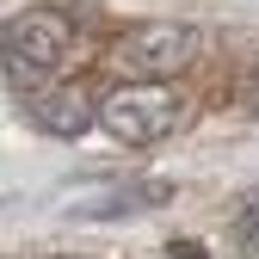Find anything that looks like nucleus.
Returning a JSON list of instances; mask_svg holds the SVG:
<instances>
[{
	"label": "nucleus",
	"mask_w": 259,
	"mask_h": 259,
	"mask_svg": "<svg viewBox=\"0 0 259 259\" xmlns=\"http://www.w3.org/2000/svg\"><path fill=\"white\" fill-rule=\"evenodd\" d=\"M167 198H173V185L148 179V185H117V191H99V198H80V204H68V216H74V222H111V216L160 210Z\"/></svg>",
	"instance_id": "5"
},
{
	"label": "nucleus",
	"mask_w": 259,
	"mask_h": 259,
	"mask_svg": "<svg viewBox=\"0 0 259 259\" xmlns=\"http://www.w3.org/2000/svg\"><path fill=\"white\" fill-rule=\"evenodd\" d=\"M68 50H74V25L62 19V13L31 7V13H13V19H7V62H13V74H19L25 93H31L37 74L62 68Z\"/></svg>",
	"instance_id": "2"
},
{
	"label": "nucleus",
	"mask_w": 259,
	"mask_h": 259,
	"mask_svg": "<svg viewBox=\"0 0 259 259\" xmlns=\"http://www.w3.org/2000/svg\"><path fill=\"white\" fill-rule=\"evenodd\" d=\"M235 241L247 247V253H259V191L241 204V216H235Z\"/></svg>",
	"instance_id": "6"
},
{
	"label": "nucleus",
	"mask_w": 259,
	"mask_h": 259,
	"mask_svg": "<svg viewBox=\"0 0 259 259\" xmlns=\"http://www.w3.org/2000/svg\"><path fill=\"white\" fill-rule=\"evenodd\" d=\"M167 253H173V259H210V253H204V247H198V241H173V247H167Z\"/></svg>",
	"instance_id": "7"
},
{
	"label": "nucleus",
	"mask_w": 259,
	"mask_h": 259,
	"mask_svg": "<svg viewBox=\"0 0 259 259\" xmlns=\"http://www.w3.org/2000/svg\"><path fill=\"white\" fill-rule=\"evenodd\" d=\"M253 111H259V80H253Z\"/></svg>",
	"instance_id": "8"
},
{
	"label": "nucleus",
	"mask_w": 259,
	"mask_h": 259,
	"mask_svg": "<svg viewBox=\"0 0 259 259\" xmlns=\"http://www.w3.org/2000/svg\"><path fill=\"white\" fill-rule=\"evenodd\" d=\"M25 111H31L37 130H50V136H80V130L99 117V105H93L80 87H31Z\"/></svg>",
	"instance_id": "4"
},
{
	"label": "nucleus",
	"mask_w": 259,
	"mask_h": 259,
	"mask_svg": "<svg viewBox=\"0 0 259 259\" xmlns=\"http://www.w3.org/2000/svg\"><path fill=\"white\" fill-rule=\"evenodd\" d=\"M99 123H105V136H117L130 148H148V142L173 136L185 123V99L173 87H160V80H136V87H117L99 105Z\"/></svg>",
	"instance_id": "1"
},
{
	"label": "nucleus",
	"mask_w": 259,
	"mask_h": 259,
	"mask_svg": "<svg viewBox=\"0 0 259 259\" xmlns=\"http://www.w3.org/2000/svg\"><path fill=\"white\" fill-rule=\"evenodd\" d=\"M198 62V31L191 25H136L117 44V68L136 80H167Z\"/></svg>",
	"instance_id": "3"
}]
</instances>
